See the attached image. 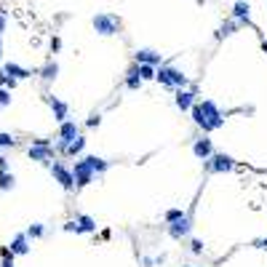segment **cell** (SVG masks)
I'll use <instances>...</instances> for the list:
<instances>
[{
	"mask_svg": "<svg viewBox=\"0 0 267 267\" xmlns=\"http://www.w3.org/2000/svg\"><path fill=\"white\" fill-rule=\"evenodd\" d=\"M193 120H195V126H200L206 134H211L216 128H222L225 126V112L216 107V104L211 99H203V102H198L193 104Z\"/></svg>",
	"mask_w": 267,
	"mask_h": 267,
	"instance_id": "obj_1",
	"label": "cell"
},
{
	"mask_svg": "<svg viewBox=\"0 0 267 267\" xmlns=\"http://www.w3.org/2000/svg\"><path fill=\"white\" fill-rule=\"evenodd\" d=\"M155 80L160 85H168V88H185L187 85V75L176 67H168V64H158L155 70Z\"/></svg>",
	"mask_w": 267,
	"mask_h": 267,
	"instance_id": "obj_2",
	"label": "cell"
},
{
	"mask_svg": "<svg viewBox=\"0 0 267 267\" xmlns=\"http://www.w3.org/2000/svg\"><path fill=\"white\" fill-rule=\"evenodd\" d=\"M91 24H94V30H97L99 35H104V37L115 35V32L120 30V19H118L115 14H97Z\"/></svg>",
	"mask_w": 267,
	"mask_h": 267,
	"instance_id": "obj_3",
	"label": "cell"
},
{
	"mask_svg": "<svg viewBox=\"0 0 267 267\" xmlns=\"http://www.w3.org/2000/svg\"><path fill=\"white\" fill-rule=\"evenodd\" d=\"M75 137H80V126H78L75 120H62V123H59V142H56V150L64 152L67 145H70Z\"/></svg>",
	"mask_w": 267,
	"mask_h": 267,
	"instance_id": "obj_4",
	"label": "cell"
},
{
	"mask_svg": "<svg viewBox=\"0 0 267 267\" xmlns=\"http://www.w3.org/2000/svg\"><path fill=\"white\" fill-rule=\"evenodd\" d=\"M206 166L211 174H225V171H233L235 160L230 155H225V152H214L211 158H206Z\"/></svg>",
	"mask_w": 267,
	"mask_h": 267,
	"instance_id": "obj_5",
	"label": "cell"
},
{
	"mask_svg": "<svg viewBox=\"0 0 267 267\" xmlns=\"http://www.w3.org/2000/svg\"><path fill=\"white\" fill-rule=\"evenodd\" d=\"M30 158L37 160V163H51V158H54L51 142H49V139H37L35 145L30 147Z\"/></svg>",
	"mask_w": 267,
	"mask_h": 267,
	"instance_id": "obj_6",
	"label": "cell"
},
{
	"mask_svg": "<svg viewBox=\"0 0 267 267\" xmlns=\"http://www.w3.org/2000/svg\"><path fill=\"white\" fill-rule=\"evenodd\" d=\"M72 176H75V187H85V185L94 182V176H97V174H94V168L80 158L78 163L72 166Z\"/></svg>",
	"mask_w": 267,
	"mask_h": 267,
	"instance_id": "obj_7",
	"label": "cell"
},
{
	"mask_svg": "<svg viewBox=\"0 0 267 267\" xmlns=\"http://www.w3.org/2000/svg\"><path fill=\"white\" fill-rule=\"evenodd\" d=\"M190 230H193V222H190L187 214H182L179 219H174V222H168V235L174 238V241H182V238H187Z\"/></svg>",
	"mask_w": 267,
	"mask_h": 267,
	"instance_id": "obj_8",
	"label": "cell"
},
{
	"mask_svg": "<svg viewBox=\"0 0 267 267\" xmlns=\"http://www.w3.org/2000/svg\"><path fill=\"white\" fill-rule=\"evenodd\" d=\"M51 176L59 182L64 190H75V176H72V168H67L64 163H51Z\"/></svg>",
	"mask_w": 267,
	"mask_h": 267,
	"instance_id": "obj_9",
	"label": "cell"
},
{
	"mask_svg": "<svg viewBox=\"0 0 267 267\" xmlns=\"http://www.w3.org/2000/svg\"><path fill=\"white\" fill-rule=\"evenodd\" d=\"M64 230H67V233H94V230H97V222H94L91 216L80 214L78 219L67 222V225H64Z\"/></svg>",
	"mask_w": 267,
	"mask_h": 267,
	"instance_id": "obj_10",
	"label": "cell"
},
{
	"mask_svg": "<svg viewBox=\"0 0 267 267\" xmlns=\"http://www.w3.org/2000/svg\"><path fill=\"white\" fill-rule=\"evenodd\" d=\"M46 102L51 104V112H54V118L59 120V123L70 118V104H67V102H62L59 97H46Z\"/></svg>",
	"mask_w": 267,
	"mask_h": 267,
	"instance_id": "obj_11",
	"label": "cell"
},
{
	"mask_svg": "<svg viewBox=\"0 0 267 267\" xmlns=\"http://www.w3.org/2000/svg\"><path fill=\"white\" fill-rule=\"evenodd\" d=\"M8 249L14 251V256H27V254H30V235H27V233H19L14 241H11V246H8Z\"/></svg>",
	"mask_w": 267,
	"mask_h": 267,
	"instance_id": "obj_12",
	"label": "cell"
},
{
	"mask_svg": "<svg viewBox=\"0 0 267 267\" xmlns=\"http://www.w3.org/2000/svg\"><path fill=\"white\" fill-rule=\"evenodd\" d=\"M193 155H195V158H200V160L211 158V155H214V145H211V139H208V137L195 139V145H193Z\"/></svg>",
	"mask_w": 267,
	"mask_h": 267,
	"instance_id": "obj_13",
	"label": "cell"
},
{
	"mask_svg": "<svg viewBox=\"0 0 267 267\" xmlns=\"http://www.w3.org/2000/svg\"><path fill=\"white\" fill-rule=\"evenodd\" d=\"M174 104L182 112L187 110H193V104H195V94L193 91H185V88H176V97H174Z\"/></svg>",
	"mask_w": 267,
	"mask_h": 267,
	"instance_id": "obj_14",
	"label": "cell"
},
{
	"mask_svg": "<svg viewBox=\"0 0 267 267\" xmlns=\"http://www.w3.org/2000/svg\"><path fill=\"white\" fill-rule=\"evenodd\" d=\"M134 59H137V64H163L160 62V54L158 51H152V49H139L137 54H134Z\"/></svg>",
	"mask_w": 267,
	"mask_h": 267,
	"instance_id": "obj_15",
	"label": "cell"
},
{
	"mask_svg": "<svg viewBox=\"0 0 267 267\" xmlns=\"http://www.w3.org/2000/svg\"><path fill=\"white\" fill-rule=\"evenodd\" d=\"M6 75L8 78H14V80H24V78H30V70H27V67H22V64H16V62H6Z\"/></svg>",
	"mask_w": 267,
	"mask_h": 267,
	"instance_id": "obj_16",
	"label": "cell"
},
{
	"mask_svg": "<svg viewBox=\"0 0 267 267\" xmlns=\"http://www.w3.org/2000/svg\"><path fill=\"white\" fill-rule=\"evenodd\" d=\"M83 160H85V163H88V166L94 168V174H97V176H102L104 171L110 168V160H104V158H97V155H85Z\"/></svg>",
	"mask_w": 267,
	"mask_h": 267,
	"instance_id": "obj_17",
	"label": "cell"
},
{
	"mask_svg": "<svg viewBox=\"0 0 267 267\" xmlns=\"http://www.w3.org/2000/svg\"><path fill=\"white\" fill-rule=\"evenodd\" d=\"M249 14H251V6H249V3H243V0H238V3L233 6V16H235V22H246V24H249Z\"/></svg>",
	"mask_w": 267,
	"mask_h": 267,
	"instance_id": "obj_18",
	"label": "cell"
},
{
	"mask_svg": "<svg viewBox=\"0 0 267 267\" xmlns=\"http://www.w3.org/2000/svg\"><path fill=\"white\" fill-rule=\"evenodd\" d=\"M56 75H59V64H56L54 59H51V62H46V64H43V70H40V78L51 83V80H56Z\"/></svg>",
	"mask_w": 267,
	"mask_h": 267,
	"instance_id": "obj_19",
	"label": "cell"
},
{
	"mask_svg": "<svg viewBox=\"0 0 267 267\" xmlns=\"http://www.w3.org/2000/svg\"><path fill=\"white\" fill-rule=\"evenodd\" d=\"M14 185H16V176L8 168H0V190L8 193V190H14Z\"/></svg>",
	"mask_w": 267,
	"mask_h": 267,
	"instance_id": "obj_20",
	"label": "cell"
},
{
	"mask_svg": "<svg viewBox=\"0 0 267 267\" xmlns=\"http://www.w3.org/2000/svg\"><path fill=\"white\" fill-rule=\"evenodd\" d=\"M142 80L139 78V67H134V70H128V78H126V88H131V91H139L142 88Z\"/></svg>",
	"mask_w": 267,
	"mask_h": 267,
	"instance_id": "obj_21",
	"label": "cell"
},
{
	"mask_svg": "<svg viewBox=\"0 0 267 267\" xmlns=\"http://www.w3.org/2000/svg\"><path fill=\"white\" fill-rule=\"evenodd\" d=\"M83 150H85V137H75V139L70 142V145H67V150H64V152L75 158V155H80Z\"/></svg>",
	"mask_w": 267,
	"mask_h": 267,
	"instance_id": "obj_22",
	"label": "cell"
},
{
	"mask_svg": "<svg viewBox=\"0 0 267 267\" xmlns=\"http://www.w3.org/2000/svg\"><path fill=\"white\" fill-rule=\"evenodd\" d=\"M137 67H139V78L142 80H155V70H158L155 64H137Z\"/></svg>",
	"mask_w": 267,
	"mask_h": 267,
	"instance_id": "obj_23",
	"label": "cell"
},
{
	"mask_svg": "<svg viewBox=\"0 0 267 267\" xmlns=\"http://www.w3.org/2000/svg\"><path fill=\"white\" fill-rule=\"evenodd\" d=\"M235 30H238V22H225L222 27H219V32H216V40H222V37H230Z\"/></svg>",
	"mask_w": 267,
	"mask_h": 267,
	"instance_id": "obj_24",
	"label": "cell"
},
{
	"mask_svg": "<svg viewBox=\"0 0 267 267\" xmlns=\"http://www.w3.org/2000/svg\"><path fill=\"white\" fill-rule=\"evenodd\" d=\"M11 102H14V97H11V88H6V85H0V110L11 107Z\"/></svg>",
	"mask_w": 267,
	"mask_h": 267,
	"instance_id": "obj_25",
	"label": "cell"
},
{
	"mask_svg": "<svg viewBox=\"0 0 267 267\" xmlns=\"http://www.w3.org/2000/svg\"><path fill=\"white\" fill-rule=\"evenodd\" d=\"M27 235H30V241H32V238H43V235H46V227L35 222V225H30V230H27Z\"/></svg>",
	"mask_w": 267,
	"mask_h": 267,
	"instance_id": "obj_26",
	"label": "cell"
},
{
	"mask_svg": "<svg viewBox=\"0 0 267 267\" xmlns=\"http://www.w3.org/2000/svg\"><path fill=\"white\" fill-rule=\"evenodd\" d=\"M16 83L19 80H14V78H8V75H6V70H0V85H6V88H16Z\"/></svg>",
	"mask_w": 267,
	"mask_h": 267,
	"instance_id": "obj_27",
	"label": "cell"
},
{
	"mask_svg": "<svg viewBox=\"0 0 267 267\" xmlns=\"http://www.w3.org/2000/svg\"><path fill=\"white\" fill-rule=\"evenodd\" d=\"M16 145V137H14V134H0V147H14Z\"/></svg>",
	"mask_w": 267,
	"mask_h": 267,
	"instance_id": "obj_28",
	"label": "cell"
},
{
	"mask_svg": "<svg viewBox=\"0 0 267 267\" xmlns=\"http://www.w3.org/2000/svg\"><path fill=\"white\" fill-rule=\"evenodd\" d=\"M99 123H102V115H99V112H91V115H88V120H85V126H88V128H94V126H99Z\"/></svg>",
	"mask_w": 267,
	"mask_h": 267,
	"instance_id": "obj_29",
	"label": "cell"
},
{
	"mask_svg": "<svg viewBox=\"0 0 267 267\" xmlns=\"http://www.w3.org/2000/svg\"><path fill=\"white\" fill-rule=\"evenodd\" d=\"M182 214H185L182 208H171V211H166V222H174V219H179Z\"/></svg>",
	"mask_w": 267,
	"mask_h": 267,
	"instance_id": "obj_30",
	"label": "cell"
},
{
	"mask_svg": "<svg viewBox=\"0 0 267 267\" xmlns=\"http://www.w3.org/2000/svg\"><path fill=\"white\" fill-rule=\"evenodd\" d=\"M193 254H203V241H198V238L193 241Z\"/></svg>",
	"mask_w": 267,
	"mask_h": 267,
	"instance_id": "obj_31",
	"label": "cell"
},
{
	"mask_svg": "<svg viewBox=\"0 0 267 267\" xmlns=\"http://www.w3.org/2000/svg\"><path fill=\"white\" fill-rule=\"evenodd\" d=\"M3 32H6V11L0 8V35H3Z\"/></svg>",
	"mask_w": 267,
	"mask_h": 267,
	"instance_id": "obj_32",
	"label": "cell"
},
{
	"mask_svg": "<svg viewBox=\"0 0 267 267\" xmlns=\"http://www.w3.org/2000/svg\"><path fill=\"white\" fill-rule=\"evenodd\" d=\"M62 49V40H59V37H54V40H51V51L56 54V51H59Z\"/></svg>",
	"mask_w": 267,
	"mask_h": 267,
	"instance_id": "obj_33",
	"label": "cell"
},
{
	"mask_svg": "<svg viewBox=\"0 0 267 267\" xmlns=\"http://www.w3.org/2000/svg\"><path fill=\"white\" fill-rule=\"evenodd\" d=\"M142 264H145V267H152V264H155V259H152V256H145V259H142Z\"/></svg>",
	"mask_w": 267,
	"mask_h": 267,
	"instance_id": "obj_34",
	"label": "cell"
},
{
	"mask_svg": "<svg viewBox=\"0 0 267 267\" xmlns=\"http://www.w3.org/2000/svg\"><path fill=\"white\" fill-rule=\"evenodd\" d=\"M0 168H8V160H6L3 155H0Z\"/></svg>",
	"mask_w": 267,
	"mask_h": 267,
	"instance_id": "obj_35",
	"label": "cell"
},
{
	"mask_svg": "<svg viewBox=\"0 0 267 267\" xmlns=\"http://www.w3.org/2000/svg\"><path fill=\"white\" fill-rule=\"evenodd\" d=\"M256 246H259V249H267V238H264V241H259Z\"/></svg>",
	"mask_w": 267,
	"mask_h": 267,
	"instance_id": "obj_36",
	"label": "cell"
},
{
	"mask_svg": "<svg viewBox=\"0 0 267 267\" xmlns=\"http://www.w3.org/2000/svg\"><path fill=\"white\" fill-rule=\"evenodd\" d=\"M0 59H3V40H0Z\"/></svg>",
	"mask_w": 267,
	"mask_h": 267,
	"instance_id": "obj_37",
	"label": "cell"
},
{
	"mask_svg": "<svg viewBox=\"0 0 267 267\" xmlns=\"http://www.w3.org/2000/svg\"><path fill=\"white\" fill-rule=\"evenodd\" d=\"M262 49H264V54H267V40H262Z\"/></svg>",
	"mask_w": 267,
	"mask_h": 267,
	"instance_id": "obj_38",
	"label": "cell"
},
{
	"mask_svg": "<svg viewBox=\"0 0 267 267\" xmlns=\"http://www.w3.org/2000/svg\"><path fill=\"white\" fill-rule=\"evenodd\" d=\"M185 267H198V264H185Z\"/></svg>",
	"mask_w": 267,
	"mask_h": 267,
	"instance_id": "obj_39",
	"label": "cell"
}]
</instances>
